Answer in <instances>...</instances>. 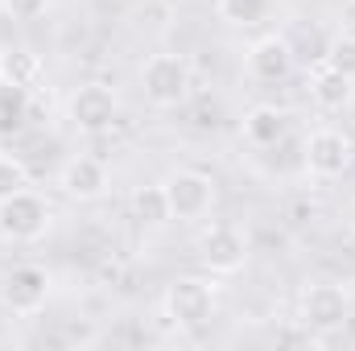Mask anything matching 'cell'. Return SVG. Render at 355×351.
I'll use <instances>...</instances> for the list:
<instances>
[{"label": "cell", "instance_id": "44dd1931", "mask_svg": "<svg viewBox=\"0 0 355 351\" xmlns=\"http://www.w3.org/2000/svg\"><path fill=\"white\" fill-rule=\"evenodd\" d=\"M352 232H355V207H352Z\"/></svg>", "mask_w": 355, "mask_h": 351}, {"label": "cell", "instance_id": "277c9868", "mask_svg": "<svg viewBox=\"0 0 355 351\" xmlns=\"http://www.w3.org/2000/svg\"><path fill=\"white\" fill-rule=\"evenodd\" d=\"M50 293H54V281H50V273L42 264H17V268H8L0 277V302L17 318L42 314L46 302H50Z\"/></svg>", "mask_w": 355, "mask_h": 351}, {"label": "cell", "instance_id": "5bb4252c", "mask_svg": "<svg viewBox=\"0 0 355 351\" xmlns=\"http://www.w3.org/2000/svg\"><path fill=\"white\" fill-rule=\"evenodd\" d=\"M37 79H42V58L33 50L17 46V50H4L0 54V83L8 91H29Z\"/></svg>", "mask_w": 355, "mask_h": 351}, {"label": "cell", "instance_id": "52a82bcc", "mask_svg": "<svg viewBox=\"0 0 355 351\" xmlns=\"http://www.w3.org/2000/svg\"><path fill=\"white\" fill-rule=\"evenodd\" d=\"M116 116H120V99H116V91L103 87V83L79 87L71 95V103H67V120H71V128L83 132V137L107 132V128L116 124Z\"/></svg>", "mask_w": 355, "mask_h": 351}, {"label": "cell", "instance_id": "4fadbf2b", "mask_svg": "<svg viewBox=\"0 0 355 351\" xmlns=\"http://www.w3.org/2000/svg\"><path fill=\"white\" fill-rule=\"evenodd\" d=\"M285 128H289V112L285 108H277V103H257L248 116H244V137L252 141V145H277L281 137H285Z\"/></svg>", "mask_w": 355, "mask_h": 351}, {"label": "cell", "instance_id": "6da1fadb", "mask_svg": "<svg viewBox=\"0 0 355 351\" xmlns=\"http://www.w3.org/2000/svg\"><path fill=\"white\" fill-rule=\"evenodd\" d=\"M190 62L182 54H153L141 67V91L153 108H182L190 99Z\"/></svg>", "mask_w": 355, "mask_h": 351}, {"label": "cell", "instance_id": "8fae6325", "mask_svg": "<svg viewBox=\"0 0 355 351\" xmlns=\"http://www.w3.org/2000/svg\"><path fill=\"white\" fill-rule=\"evenodd\" d=\"M289 67H293V50H289V42L277 37V33L261 37V42L248 50V75L261 79V83H277V79H285Z\"/></svg>", "mask_w": 355, "mask_h": 351}, {"label": "cell", "instance_id": "7a4b0ae2", "mask_svg": "<svg viewBox=\"0 0 355 351\" xmlns=\"http://www.w3.org/2000/svg\"><path fill=\"white\" fill-rule=\"evenodd\" d=\"M50 232V203L37 190H17L0 198V236L12 244H33Z\"/></svg>", "mask_w": 355, "mask_h": 351}, {"label": "cell", "instance_id": "7402d4cb", "mask_svg": "<svg viewBox=\"0 0 355 351\" xmlns=\"http://www.w3.org/2000/svg\"><path fill=\"white\" fill-rule=\"evenodd\" d=\"M347 4H352V8H355V0H347Z\"/></svg>", "mask_w": 355, "mask_h": 351}, {"label": "cell", "instance_id": "9a60e30c", "mask_svg": "<svg viewBox=\"0 0 355 351\" xmlns=\"http://www.w3.org/2000/svg\"><path fill=\"white\" fill-rule=\"evenodd\" d=\"M132 215L145 223V228H162L170 223V203H166V186H145L132 194Z\"/></svg>", "mask_w": 355, "mask_h": 351}, {"label": "cell", "instance_id": "e0dca14e", "mask_svg": "<svg viewBox=\"0 0 355 351\" xmlns=\"http://www.w3.org/2000/svg\"><path fill=\"white\" fill-rule=\"evenodd\" d=\"M322 62H327V67H335L339 75H347V79L355 83V33H339V37L327 46Z\"/></svg>", "mask_w": 355, "mask_h": 351}, {"label": "cell", "instance_id": "d6986e66", "mask_svg": "<svg viewBox=\"0 0 355 351\" xmlns=\"http://www.w3.org/2000/svg\"><path fill=\"white\" fill-rule=\"evenodd\" d=\"M46 8H50V0H4V12L12 21H37V17H46Z\"/></svg>", "mask_w": 355, "mask_h": 351}, {"label": "cell", "instance_id": "ba28073f", "mask_svg": "<svg viewBox=\"0 0 355 351\" xmlns=\"http://www.w3.org/2000/svg\"><path fill=\"white\" fill-rule=\"evenodd\" d=\"M198 257L219 277L240 273L248 264V236H244V228H236V223H211L198 236Z\"/></svg>", "mask_w": 355, "mask_h": 351}, {"label": "cell", "instance_id": "30bf717a", "mask_svg": "<svg viewBox=\"0 0 355 351\" xmlns=\"http://www.w3.org/2000/svg\"><path fill=\"white\" fill-rule=\"evenodd\" d=\"M58 186H62L67 198H75V203H95V198L107 194L112 174H107V166H103L99 157H71V162L62 166Z\"/></svg>", "mask_w": 355, "mask_h": 351}, {"label": "cell", "instance_id": "3957f363", "mask_svg": "<svg viewBox=\"0 0 355 351\" xmlns=\"http://www.w3.org/2000/svg\"><path fill=\"white\" fill-rule=\"evenodd\" d=\"M162 310L174 327L198 331L215 318V285L198 281V277H178V281H170V289L162 298Z\"/></svg>", "mask_w": 355, "mask_h": 351}, {"label": "cell", "instance_id": "ffe728a7", "mask_svg": "<svg viewBox=\"0 0 355 351\" xmlns=\"http://www.w3.org/2000/svg\"><path fill=\"white\" fill-rule=\"evenodd\" d=\"M347 116H352V124H355V87H352V99H347Z\"/></svg>", "mask_w": 355, "mask_h": 351}, {"label": "cell", "instance_id": "7c38bea8", "mask_svg": "<svg viewBox=\"0 0 355 351\" xmlns=\"http://www.w3.org/2000/svg\"><path fill=\"white\" fill-rule=\"evenodd\" d=\"M352 87H355L352 79L339 75V71L327 67V62H318L314 75H310V99H314L322 112H343L347 99H352Z\"/></svg>", "mask_w": 355, "mask_h": 351}, {"label": "cell", "instance_id": "ac0fdd59", "mask_svg": "<svg viewBox=\"0 0 355 351\" xmlns=\"http://www.w3.org/2000/svg\"><path fill=\"white\" fill-rule=\"evenodd\" d=\"M25 186H29L25 162L12 157V153H0V198H8V194H17V190H25Z\"/></svg>", "mask_w": 355, "mask_h": 351}, {"label": "cell", "instance_id": "5b68a950", "mask_svg": "<svg viewBox=\"0 0 355 351\" xmlns=\"http://www.w3.org/2000/svg\"><path fill=\"white\" fill-rule=\"evenodd\" d=\"M352 314V293L335 281H314L302 289V306H297V323L314 335H331L347 323Z\"/></svg>", "mask_w": 355, "mask_h": 351}, {"label": "cell", "instance_id": "9c48e42d", "mask_svg": "<svg viewBox=\"0 0 355 351\" xmlns=\"http://www.w3.org/2000/svg\"><path fill=\"white\" fill-rule=\"evenodd\" d=\"M302 157H306V170H310V174L322 178V182H331V178L347 174V166H352V141H347L339 128H314V132L306 137Z\"/></svg>", "mask_w": 355, "mask_h": 351}, {"label": "cell", "instance_id": "2e32d148", "mask_svg": "<svg viewBox=\"0 0 355 351\" xmlns=\"http://www.w3.org/2000/svg\"><path fill=\"white\" fill-rule=\"evenodd\" d=\"M272 8V0H219V17L227 25H257Z\"/></svg>", "mask_w": 355, "mask_h": 351}, {"label": "cell", "instance_id": "8992f818", "mask_svg": "<svg viewBox=\"0 0 355 351\" xmlns=\"http://www.w3.org/2000/svg\"><path fill=\"white\" fill-rule=\"evenodd\" d=\"M162 186H166L170 219H178V223H198L215 207V178L202 170H174Z\"/></svg>", "mask_w": 355, "mask_h": 351}]
</instances>
